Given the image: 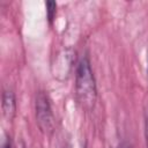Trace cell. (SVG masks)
I'll return each mask as SVG.
<instances>
[{
	"label": "cell",
	"instance_id": "cell-1",
	"mask_svg": "<svg viewBox=\"0 0 148 148\" xmlns=\"http://www.w3.org/2000/svg\"><path fill=\"white\" fill-rule=\"evenodd\" d=\"M75 92L79 104L82 109L90 111L96 102V84L94 74L90 67L89 59L87 57L81 58L76 68V81H75Z\"/></svg>",
	"mask_w": 148,
	"mask_h": 148
},
{
	"label": "cell",
	"instance_id": "cell-2",
	"mask_svg": "<svg viewBox=\"0 0 148 148\" xmlns=\"http://www.w3.org/2000/svg\"><path fill=\"white\" fill-rule=\"evenodd\" d=\"M36 119L40 131L45 134H51L54 130V117L47 96L39 91L36 97Z\"/></svg>",
	"mask_w": 148,
	"mask_h": 148
},
{
	"label": "cell",
	"instance_id": "cell-3",
	"mask_svg": "<svg viewBox=\"0 0 148 148\" xmlns=\"http://www.w3.org/2000/svg\"><path fill=\"white\" fill-rule=\"evenodd\" d=\"M74 53H75V52H73L72 50H65V51H62V52H60V53L58 54V59H57V61L54 62V68H56L54 74H53L54 76L58 77L59 75H61L62 79L66 77V76H65L64 65H65V67L71 72Z\"/></svg>",
	"mask_w": 148,
	"mask_h": 148
},
{
	"label": "cell",
	"instance_id": "cell-4",
	"mask_svg": "<svg viewBox=\"0 0 148 148\" xmlns=\"http://www.w3.org/2000/svg\"><path fill=\"white\" fill-rule=\"evenodd\" d=\"M15 110H16V103H15V97L12 91H5L2 96V112L3 116L8 119L12 120L15 116Z\"/></svg>",
	"mask_w": 148,
	"mask_h": 148
},
{
	"label": "cell",
	"instance_id": "cell-5",
	"mask_svg": "<svg viewBox=\"0 0 148 148\" xmlns=\"http://www.w3.org/2000/svg\"><path fill=\"white\" fill-rule=\"evenodd\" d=\"M46 6H47V17H49L50 21H52L53 17H54V15H56L57 5H56V2H53V1H49V2L46 3Z\"/></svg>",
	"mask_w": 148,
	"mask_h": 148
},
{
	"label": "cell",
	"instance_id": "cell-6",
	"mask_svg": "<svg viewBox=\"0 0 148 148\" xmlns=\"http://www.w3.org/2000/svg\"><path fill=\"white\" fill-rule=\"evenodd\" d=\"M146 141H147V148H148V108L146 110Z\"/></svg>",
	"mask_w": 148,
	"mask_h": 148
},
{
	"label": "cell",
	"instance_id": "cell-7",
	"mask_svg": "<svg viewBox=\"0 0 148 148\" xmlns=\"http://www.w3.org/2000/svg\"><path fill=\"white\" fill-rule=\"evenodd\" d=\"M3 148H10V143H8V142H7V143L3 146Z\"/></svg>",
	"mask_w": 148,
	"mask_h": 148
},
{
	"label": "cell",
	"instance_id": "cell-8",
	"mask_svg": "<svg viewBox=\"0 0 148 148\" xmlns=\"http://www.w3.org/2000/svg\"><path fill=\"white\" fill-rule=\"evenodd\" d=\"M118 148H128V147H127L126 145H120V146H119Z\"/></svg>",
	"mask_w": 148,
	"mask_h": 148
}]
</instances>
